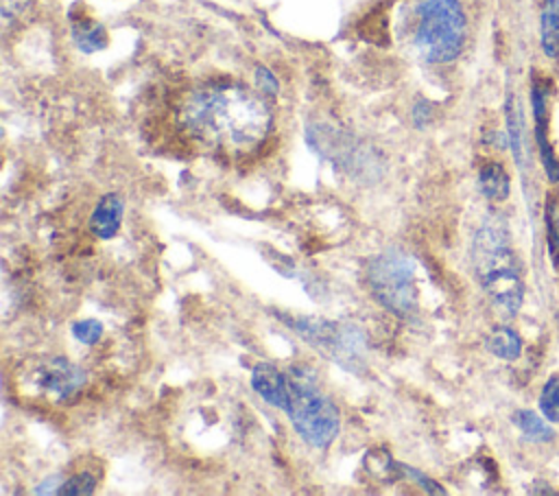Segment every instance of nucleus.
<instances>
[{
  "label": "nucleus",
  "mask_w": 559,
  "mask_h": 496,
  "mask_svg": "<svg viewBox=\"0 0 559 496\" xmlns=\"http://www.w3.org/2000/svg\"><path fill=\"white\" fill-rule=\"evenodd\" d=\"M266 101L238 83H205L181 105V125L210 149L242 155L258 149L271 131Z\"/></svg>",
  "instance_id": "obj_1"
},
{
  "label": "nucleus",
  "mask_w": 559,
  "mask_h": 496,
  "mask_svg": "<svg viewBox=\"0 0 559 496\" xmlns=\"http://www.w3.org/2000/svg\"><path fill=\"white\" fill-rule=\"evenodd\" d=\"M472 267L491 304L513 317L522 306L524 284L518 256L502 221L489 219L478 227L472 240Z\"/></svg>",
  "instance_id": "obj_2"
},
{
  "label": "nucleus",
  "mask_w": 559,
  "mask_h": 496,
  "mask_svg": "<svg viewBox=\"0 0 559 496\" xmlns=\"http://www.w3.org/2000/svg\"><path fill=\"white\" fill-rule=\"evenodd\" d=\"M288 409L297 435L312 448H328L341 428L338 406L319 391L312 374L304 367L288 371Z\"/></svg>",
  "instance_id": "obj_3"
},
{
  "label": "nucleus",
  "mask_w": 559,
  "mask_h": 496,
  "mask_svg": "<svg viewBox=\"0 0 559 496\" xmlns=\"http://www.w3.org/2000/svg\"><path fill=\"white\" fill-rule=\"evenodd\" d=\"M465 44V13L459 0H424L417 7L415 48L430 63H448Z\"/></svg>",
  "instance_id": "obj_4"
},
{
  "label": "nucleus",
  "mask_w": 559,
  "mask_h": 496,
  "mask_svg": "<svg viewBox=\"0 0 559 496\" xmlns=\"http://www.w3.org/2000/svg\"><path fill=\"white\" fill-rule=\"evenodd\" d=\"M371 295L391 312L411 317L417 310L415 262L402 249H386L367 264Z\"/></svg>",
  "instance_id": "obj_5"
},
{
  "label": "nucleus",
  "mask_w": 559,
  "mask_h": 496,
  "mask_svg": "<svg viewBox=\"0 0 559 496\" xmlns=\"http://www.w3.org/2000/svg\"><path fill=\"white\" fill-rule=\"evenodd\" d=\"M293 332L306 339L321 354L352 367L362 358L365 339L354 326H338L321 317H282Z\"/></svg>",
  "instance_id": "obj_6"
},
{
  "label": "nucleus",
  "mask_w": 559,
  "mask_h": 496,
  "mask_svg": "<svg viewBox=\"0 0 559 496\" xmlns=\"http://www.w3.org/2000/svg\"><path fill=\"white\" fill-rule=\"evenodd\" d=\"M546 98L548 92L544 85L533 83L531 90V103H533V120H535V140H537V149H539V157L546 170V177L550 181H559V162L552 153L550 140H548V109H546Z\"/></svg>",
  "instance_id": "obj_7"
},
{
  "label": "nucleus",
  "mask_w": 559,
  "mask_h": 496,
  "mask_svg": "<svg viewBox=\"0 0 559 496\" xmlns=\"http://www.w3.org/2000/svg\"><path fill=\"white\" fill-rule=\"evenodd\" d=\"M87 380V374L74 365L72 361L66 358H52L44 365L41 374H39V382L41 387L57 395V398H70L72 393L79 391V387Z\"/></svg>",
  "instance_id": "obj_8"
},
{
  "label": "nucleus",
  "mask_w": 559,
  "mask_h": 496,
  "mask_svg": "<svg viewBox=\"0 0 559 496\" xmlns=\"http://www.w3.org/2000/svg\"><path fill=\"white\" fill-rule=\"evenodd\" d=\"M253 391L271 406L286 413L288 409V374L280 371L273 363H258L251 371Z\"/></svg>",
  "instance_id": "obj_9"
},
{
  "label": "nucleus",
  "mask_w": 559,
  "mask_h": 496,
  "mask_svg": "<svg viewBox=\"0 0 559 496\" xmlns=\"http://www.w3.org/2000/svg\"><path fill=\"white\" fill-rule=\"evenodd\" d=\"M124 214V199L118 192H107L98 199L92 216H90V229L96 238L109 240L118 234L120 221Z\"/></svg>",
  "instance_id": "obj_10"
},
{
  "label": "nucleus",
  "mask_w": 559,
  "mask_h": 496,
  "mask_svg": "<svg viewBox=\"0 0 559 496\" xmlns=\"http://www.w3.org/2000/svg\"><path fill=\"white\" fill-rule=\"evenodd\" d=\"M542 50L550 59H559V0H544L539 13Z\"/></svg>",
  "instance_id": "obj_11"
},
{
  "label": "nucleus",
  "mask_w": 559,
  "mask_h": 496,
  "mask_svg": "<svg viewBox=\"0 0 559 496\" xmlns=\"http://www.w3.org/2000/svg\"><path fill=\"white\" fill-rule=\"evenodd\" d=\"M72 39L83 52H96L107 46V31L100 22L90 17H74L72 20Z\"/></svg>",
  "instance_id": "obj_12"
},
{
  "label": "nucleus",
  "mask_w": 559,
  "mask_h": 496,
  "mask_svg": "<svg viewBox=\"0 0 559 496\" xmlns=\"http://www.w3.org/2000/svg\"><path fill=\"white\" fill-rule=\"evenodd\" d=\"M485 347L504 361H515L522 354V339L520 334L509 328V326H496L487 336H485Z\"/></svg>",
  "instance_id": "obj_13"
},
{
  "label": "nucleus",
  "mask_w": 559,
  "mask_h": 496,
  "mask_svg": "<svg viewBox=\"0 0 559 496\" xmlns=\"http://www.w3.org/2000/svg\"><path fill=\"white\" fill-rule=\"evenodd\" d=\"M478 188L491 201H502L509 194V175L498 162H487L478 170Z\"/></svg>",
  "instance_id": "obj_14"
},
{
  "label": "nucleus",
  "mask_w": 559,
  "mask_h": 496,
  "mask_svg": "<svg viewBox=\"0 0 559 496\" xmlns=\"http://www.w3.org/2000/svg\"><path fill=\"white\" fill-rule=\"evenodd\" d=\"M507 140L511 144L513 157L518 164H522L524 160V127H522V114L518 103L513 101V96L507 101Z\"/></svg>",
  "instance_id": "obj_15"
},
{
  "label": "nucleus",
  "mask_w": 559,
  "mask_h": 496,
  "mask_svg": "<svg viewBox=\"0 0 559 496\" xmlns=\"http://www.w3.org/2000/svg\"><path fill=\"white\" fill-rule=\"evenodd\" d=\"M513 424L528 437L535 441H550L552 439V430L550 426L535 415L533 411H515L513 413Z\"/></svg>",
  "instance_id": "obj_16"
},
{
  "label": "nucleus",
  "mask_w": 559,
  "mask_h": 496,
  "mask_svg": "<svg viewBox=\"0 0 559 496\" xmlns=\"http://www.w3.org/2000/svg\"><path fill=\"white\" fill-rule=\"evenodd\" d=\"M539 409L548 422L559 424V376H550L542 387Z\"/></svg>",
  "instance_id": "obj_17"
},
{
  "label": "nucleus",
  "mask_w": 559,
  "mask_h": 496,
  "mask_svg": "<svg viewBox=\"0 0 559 496\" xmlns=\"http://www.w3.org/2000/svg\"><path fill=\"white\" fill-rule=\"evenodd\" d=\"M96 487V479L90 472H79L74 476H70L68 481H63L57 489V494L61 496H85L92 494Z\"/></svg>",
  "instance_id": "obj_18"
},
{
  "label": "nucleus",
  "mask_w": 559,
  "mask_h": 496,
  "mask_svg": "<svg viewBox=\"0 0 559 496\" xmlns=\"http://www.w3.org/2000/svg\"><path fill=\"white\" fill-rule=\"evenodd\" d=\"M72 336L83 345H94L103 336V323L96 319H81L72 323Z\"/></svg>",
  "instance_id": "obj_19"
},
{
  "label": "nucleus",
  "mask_w": 559,
  "mask_h": 496,
  "mask_svg": "<svg viewBox=\"0 0 559 496\" xmlns=\"http://www.w3.org/2000/svg\"><path fill=\"white\" fill-rule=\"evenodd\" d=\"M546 234H548L550 260H552V264L559 269V227H557V221L552 219L550 210H548V214H546Z\"/></svg>",
  "instance_id": "obj_20"
},
{
  "label": "nucleus",
  "mask_w": 559,
  "mask_h": 496,
  "mask_svg": "<svg viewBox=\"0 0 559 496\" xmlns=\"http://www.w3.org/2000/svg\"><path fill=\"white\" fill-rule=\"evenodd\" d=\"M255 83H258V87H260L264 94H271V96H275L277 90H280L277 79H275L273 72H271L269 68H264V66H258V68H255Z\"/></svg>",
  "instance_id": "obj_21"
},
{
  "label": "nucleus",
  "mask_w": 559,
  "mask_h": 496,
  "mask_svg": "<svg viewBox=\"0 0 559 496\" xmlns=\"http://www.w3.org/2000/svg\"><path fill=\"white\" fill-rule=\"evenodd\" d=\"M400 468H402V470H404V472H406L415 483H419L426 492H430V494H443V492H445L443 487H439V483H435V481H432V479H428L426 474L417 472L415 468H411V465H400Z\"/></svg>",
  "instance_id": "obj_22"
},
{
  "label": "nucleus",
  "mask_w": 559,
  "mask_h": 496,
  "mask_svg": "<svg viewBox=\"0 0 559 496\" xmlns=\"http://www.w3.org/2000/svg\"><path fill=\"white\" fill-rule=\"evenodd\" d=\"M430 114H432L430 105H428L426 101H419V103L413 107V120H415V125H417V127H424V125L430 120Z\"/></svg>",
  "instance_id": "obj_23"
}]
</instances>
